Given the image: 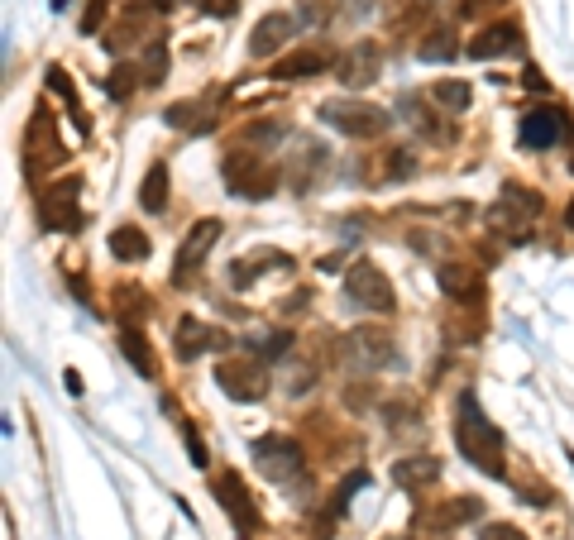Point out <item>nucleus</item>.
Masks as SVG:
<instances>
[{
	"mask_svg": "<svg viewBox=\"0 0 574 540\" xmlns=\"http://www.w3.org/2000/svg\"><path fill=\"white\" fill-rule=\"evenodd\" d=\"M455 435H460V450L469 454L484 474L503 478V435L488 426V416L474 407V397L460 402V426H455Z\"/></svg>",
	"mask_w": 574,
	"mask_h": 540,
	"instance_id": "f257e3e1",
	"label": "nucleus"
},
{
	"mask_svg": "<svg viewBox=\"0 0 574 540\" xmlns=\"http://www.w3.org/2000/svg\"><path fill=\"white\" fill-rule=\"evenodd\" d=\"M541 211V196L527 192V187H508V192L498 196L493 206H488V230L503 239H522V230H527V220Z\"/></svg>",
	"mask_w": 574,
	"mask_h": 540,
	"instance_id": "f03ea898",
	"label": "nucleus"
},
{
	"mask_svg": "<svg viewBox=\"0 0 574 540\" xmlns=\"http://www.w3.org/2000/svg\"><path fill=\"white\" fill-rule=\"evenodd\" d=\"M321 120L335 125L340 134H350V139H374V134L388 130V110L369 106V101H326Z\"/></svg>",
	"mask_w": 574,
	"mask_h": 540,
	"instance_id": "7ed1b4c3",
	"label": "nucleus"
},
{
	"mask_svg": "<svg viewBox=\"0 0 574 540\" xmlns=\"http://www.w3.org/2000/svg\"><path fill=\"white\" fill-rule=\"evenodd\" d=\"M345 292H350V302H359L364 311H378V316H393V282L378 273L374 263H354L350 273H345Z\"/></svg>",
	"mask_w": 574,
	"mask_h": 540,
	"instance_id": "20e7f679",
	"label": "nucleus"
},
{
	"mask_svg": "<svg viewBox=\"0 0 574 540\" xmlns=\"http://www.w3.org/2000/svg\"><path fill=\"white\" fill-rule=\"evenodd\" d=\"M58 163H63V144H58V134H53L48 110L39 106L34 120H29V130H24V173L39 177L44 168H58Z\"/></svg>",
	"mask_w": 574,
	"mask_h": 540,
	"instance_id": "39448f33",
	"label": "nucleus"
},
{
	"mask_svg": "<svg viewBox=\"0 0 574 540\" xmlns=\"http://www.w3.org/2000/svg\"><path fill=\"white\" fill-rule=\"evenodd\" d=\"M254 464H259V474L273 478V483L302 478V450H297L287 435H264V440H254Z\"/></svg>",
	"mask_w": 574,
	"mask_h": 540,
	"instance_id": "423d86ee",
	"label": "nucleus"
},
{
	"mask_svg": "<svg viewBox=\"0 0 574 540\" xmlns=\"http://www.w3.org/2000/svg\"><path fill=\"white\" fill-rule=\"evenodd\" d=\"M345 359H350L354 368H364V373L388 368L393 364V335H388V330H374V325L350 330V335H345Z\"/></svg>",
	"mask_w": 574,
	"mask_h": 540,
	"instance_id": "0eeeda50",
	"label": "nucleus"
},
{
	"mask_svg": "<svg viewBox=\"0 0 574 540\" xmlns=\"http://www.w3.org/2000/svg\"><path fill=\"white\" fill-rule=\"evenodd\" d=\"M225 177H230V187L240 196H249V201H264V196H273V187H278V168H268L264 158H240V153H230Z\"/></svg>",
	"mask_w": 574,
	"mask_h": 540,
	"instance_id": "6e6552de",
	"label": "nucleus"
},
{
	"mask_svg": "<svg viewBox=\"0 0 574 540\" xmlns=\"http://www.w3.org/2000/svg\"><path fill=\"white\" fill-rule=\"evenodd\" d=\"M216 383H221L235 402H259L264 397V368L249 364V359H225V364H216Z\"/></svg>",
	"mask_w": 574,
	"mask_h": 540,
	"instance_id": "1a4fd4ad",
	"label": "nucleus"
},
{
	"mask_svg": "<svg viewBox=\"0 0 574 540\" xmlns=\"http://www.w3.org/2000/svg\"><path fill=\"white\" fill-rule=\"evenodd\" d=\"M216 239H221V220H197L192 230H187V239H182V249H177V278H192L201 263H206V254L216 249Z\"/></svg>",
	"mask_w": 574,
	"mask_h": 540,
	"instance_id": "9d476101",
	"label": "nucleus"
},
{
	"mask_svg": "<svg viewBox=\"0 0 574 540\" xmlns=\"http://www.w3.org/2000/svg\"><path fill=\"white\" fill-rule=\"evenodd\" d=\"M517 139L527 144V149H551V144H560L565 139V115L555 106H536L522 115V130H517Z\"/></svg>",
	"mask_w": 574,
	"mask_h": 540,
	"instance_id": "9b49d317",
	"label": "nucleus"
},
{
	"mask_svg": "<svg viewBox=\"0 0 574 540\" xmlns=\"http://www.w3.org/2000/svg\"><path fill=\"white\" fill-rule=\"evenodd\" d=\"M326 158H331V153L321 149L311 134H302V139H297V158H287V187H292V192H311L316 173H326Z\"/></svg>",
	"mask_w": 574,
	"mask_h": 540,
	"instance_id": "f8f14e48",
	"label": "nucleus"
},
{
	"mask_svg": "<svg viewBox=\"0 0 574 540\" xmlns=\"http://www.w3.org/2000/svg\"><path fill=\"white\" fill-rule=\"evenodd\" d=\"M292 29H297V20H292L287 10L264 15V20L254 24V34H249V53H254V58H273V53L292 39Z\"/></svg>",
	"mask_w": 574,
	"mask_h": 540,
	"instance_id": "ddd939ff",
	"label": "nucleus"
},
{
	"mask_svg": "<svg viewBox=\"0 0 574 540\" xmlns=\"http://www.w3.org/2000/svg\"><path fill=\"white\" fill-rule=\"evenodd\" d=\"M517 44H522V29H517L512 20H498V24H488V29H479V34H474V44H469V58H479V63H493V58L512 53Z\"/></svg>",
	"mask_w": 574,
	"mask_h": 540,
	"instance_id": "4468645a",
	"label": "nucleus"
},
{
	"mask_svg": "<svg viewBox=\"0 0 574 540\" xmlns=\"http://www.w3.org/2000/svg\"><path fill=\"white\" fill-rule=\"evenodd\" d=\"M378 67H383L378 48L359 44V48H350V53L335 63V77H340L345 87H369V82H378Z\"/></svg>",
	"mask_w": 574,
	"mask_h": 540,
	"instance_id": "2eb2a0df",
	"label": "nucleus"
},
{
	"mask_svg": "<svg viewBox=\"0 0 574 540\" xmlns=\"http://www.w3.org/2000/svg\"><path fill=\"white\" fill-rule=\"evenodd\" d=\"M216 493L225 497V512L235 517V526H240L244 536L259 526V512H254V497L244 493V483H240V474H221L216 478Z\"/></svg>",
	"mask_w": 574,
	"mask_h": 540,
	"instance_id": "dca6fc26",
	"label": "nucleus"
},
{
	"mask_svg": "<svg viewBox=\"0 0 574 540\" xmlns=\"http://www.w3.org/2000/svg\"><path fill=\"white\" fill-rule=\"evenodd\" d=\"M77 192H82V182L67 177L63 187H53V192L44 196V220L48 225H58V230H77Z\"/></svg>",
	"mask_w": 574,
	"mask_h": 540,
	"instance_id": "f3484780",
	"label": "nucleus"
},
{
	"mask_svg": "<svg viewBox=\"0 0 574 540\" xmlns=\"http://www.w3.org/2000/svg\"><path fill=\"white\" fill-rule=\"evenodd\" d=\"M211 345H221V330H211V325H201L197 316H182L177 321V359H197V354H206Z\"/></svg>",
	"mask_w": 574,
	"mask_h": 540,
	"instance_id": "a211bd4d",
	"label": "nucleus"
},
{
	"mask_svg": "<svg viewBox=\"0 0 574 540\" xmlns=\"http://www.w3.org/2000/svg\"><path fill=\"white\" fill-rule=\"evenodd\" d=\"M331 67V53L326 48H297V53H287L283 63H278V82H297V77H316V72H326Z\"/></svg>",
	"mask_w": 574,
	"mask_h": 540,
	"instance_id": "6ab92c4d",
	"label": "nucleus"
},
{
	"mask_svg": "<svg viewBox=\"0 0 574 540\" xmlns=\"http://www.w3.org/2000/svg\"><path fill=\"white\" fill-rule=\"evenodd\" d=\"M393 478H398V488H407V493H421V488H431L441 478V459H431V454L402 459L398 469H393Z\"/></svg>",
	"mask_w": 574,
	"mask_h": 540,
	"instance_id": "aec40b11",
	"label": "nucleus"
},
{
	"mask_svg": "<svg viewBox=\"0 0 574 540\" xmlns=\"http://www.w3.org/2000/svg\"><path fill=\"white\" fill-rule=\"evenodd\" d=\"M445 297H455V302H479V273L474 268H464V263H445L441 273H436Z\"/></svg>",
	"mask_w": 574,
	"mask_h": 540,
	"instance_id": "412c9836",
	"label": "nucleus"
},
{
	"mask_svg": "<svg viewBox=\"0 0 574 540\" xmlns=\"http://www.w3.org/2000/svg\"><path fill=\"white\" fill-rule=\"evenodd\" d=\"M111 254L120 263H144L149 259V239H144V230H134V225H120L111 235Z\"/></svg>",
	"mask_w": 574,
	"mask_h": 540,
	"instance_id": "4be33fe9",
	"label": "nucleus"
},
{
	"mask_svg": "<svg viewBox=\"0 0 574 540\" xmlns=\"http://www.w3.org/2000/svg\"><path fill=\"white\" fill-rule=\"evenodd\" d=\"M139 201H144V211H163L168 206V168L163 163H154L149 173H144V187H139Z\"/></svg>",
	"mask_w": 574,
	"mask_h": 540,
	"instance_id": "5701e85b",
	"label": "nucleus"
},
{
	"mask_svg": "<svg viewBox=\"0 0 574 540\" xmlns=\"http://www.w3.org/2000/svg\"><path fill=\"white\" fill-rule=\"evenodd\" d=\"M431 101H436V106H445V110H469V101H474V87L450 77V82H436V87H431Z\"/></svg>",
	"mask_w": 574,
	"mask_h": 540,
	"instance_id": "b1692460",
	"label": "nucleus"
},
{
	"mask_svg": "<svg viewBox=\"0 0 574 540\" xmlns=\"http://www.w3.org/2000/svg\"><path fill=\"white\" fill-rule=\"evenodd\" d=\"M125 354H130V364L144 373V378H154L158 364H154V354H149V345H144V335L139 330H125Z\"/></svg>",
	"mask_w": 574,
	"mask_h": 540,
	"instance_id": "393cba45",
	"label": "nucleus"
},
{
	"mask_svg": "<svg viewBox=\"0 0 574 540\" xmlns=\"http://www.w3.org/2000/svg\"><path fill=\"white\" fill-rule=\"evenodd\" d=\"M163 72H168V44H163V39H154V44H149V53H144V87L163 82Z\"/></svg>",
	"mask_w": 574,
	"mask_h": 540,
	"instance_id": "a878e982",
	"label": "nucleus"
},
{
	"mask_svg": "<svg viewBox=\"0 0 574 540\" xmlns=\"http://www.w3.org/2000/svg\"><path fill=\"white\" fill-rule=\"evenodd\" d=\"M421 58H426V63H445V58H455V39H450V29L431 34V39H426V48H421Z\"/></svg>",
	"mask_w": 574,
	"mask_h": 540,
	"instance_id": "bb28decb",
	"label": "nucleus"
},
{
	"mask_svg": "<svg viewBox=\"0 0 574 540\" xmlns=\"http://www.w3.org/2000/svg\"><path fill=\"white\" fill-rule=\"evenodd\" d=\"M479 540H527L517 526H508V521H493V526H484V536Z\"/></svg>",
	"mask_w": 574,
	"mask_h": 540,
	"instance_id": "cd10ccee",
	"label": "nucleus"
},
{
	"mask_svg": "<svg viewBox=\"0 0 574 540\" xmlns=\"http://www.w3.org/2000/svg\"><path fill=\"white\" fill-rule=\"evenodd\" d=\"M249 144H273V139H283V125H254V130H244Z\"/></svg>",
	"mask_w": 574,
	"mask_h": 540,
	"instance_id": "c85d7f7f",
	"label": "nucleus"
},
{
	"mask_svg": "<svg viewBox=\"0 0 574 540\" xmlns=\"http://www.w3.org/2000/svg\"><path fill=\"white\" fill-rule=\"evenodd\" d=\"M139 77H144V72H134V67H120V72L111 77V96H125V91H130V82H139Z\"/></svg>",
	"mask_w": 574,
	"mask_h": 540,
	"instance_id": "c756f323",
	"label": "nucleus"
},
{
	"mask_svg": "<svg viewBox=\"0 0 574 540\" xmlns=\"http://www.w3.org/2000/svg\"><path fill=\"white\" fill-rule=\"evenodd\" d=\"M388 158H393V163H388V177H412V168H417V163H412V153H388Z\"/></svg>",
	"mask_w": 574,
	"mask_h": 540,
	"instance_id": "7c9ffc66",
	"label": "nucleus"
},
{
	"mask_svg": "<svg viewBox=\"0 0 574 540\" xmlns=\"http://www.w3.org/2000/svg\"><path fill=\"white\" fill-rule=\"evenodd\" d=\"M187 450H192V464H197V469H206V450H201V440H197V431H192V426H187Z\"/></svg>",
	"mask_w": 574,
	"mask_h": 540,
	"instance_id": "2f4dec72",
	"label": "nucleus"
},
{
	"mask_svg": "<svg viewBox=\"0 0 574 540\" xmlns=\"http://www.w3.org/2000/svg\"><path fill=\"white\" fill-rule=\"evenodd\" d=\"M206 15H235V0H206Z\"/></svg>",
	"mask_w": 574,
	"mask_h": 540,
	"instance_id": "473e14b6",
	"label": "nucleus"
},
{
	"mask_svg": "<svg viewBox=\"0 0 574 540\" xmlns=\"http://www.w3.org/2000/svg\"><path fill=\"white\" fill-rule=\"evenodd\" d=\"M565 225L574 230V196H570V206H565Z\"/></svg>",
	"mask_w": 574,
	"mask_h": 540,
	"instance_id": "72a5a7b5",
	"label": "nucleus"
},
{
	"mask_svg": "<svg viewBox=\"0 0 574 540\" xmlns=\"http://www.w3.org/2000/svg\"><path fill=\"white\" fill-rule=\"evenodd\" d=\"M177 0H154V10H173Z\"/></svg>",
	"mask_w": 574,
	"mask_h": 540,
	"instance_id": "f704fd0d",
	"label": "nucleus"
},
{
	"mask_svg": "<svg viewBox=\"0 0 574 540\" xmlns=\"http://www.w3.org/2000/svg\"><path fill=\"white\" fill-rule=\"evenodd\" d=\"M493 5H503V0H493Z\"/></svg>",
	"mask_w": 574,
	"mask_h": 540,
	"instance_id": "c9c22d12",
	"label": "nucleus"
},
{
	"mask_svg": "<svg viewBox=\"0 0 574 540\" xmlns=\"http://www.w3.org/2000/svg\"><path fill=\"white\" fill-rule=\"evenodd\" d=\"M570 139H574V134H570Z\"/></svg>",
	"mask_w": 574,
	"mask_h": 540,
	"instance_id": "e433bc0d",
	"label": "nucleus"
}]
</instances>
